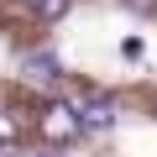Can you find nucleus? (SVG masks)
Segmentation results:
<instances>
[{
  "label": "nucleus",
  "mask_w": 157,
  "mask_h": 157,
  "mask_svg": "<svg viewBox=\"0 0 157 157\" xmlns=\"http://www.w3.org/2000/svg\"><path fill=\"white\" fill-rule=\"evenodd\" d=\"M42 136H47V141H73V136H84L78 105H47V110H42Z\"/></svg>",
  "instance_id": "obj_1"
},
{
  "label": "nucleus",
  "mask_w": 157,
  "mask_h": 157,
  "mask_svg": "<svg viewBox=\"0 0 157 157\" xmlns=\"http://www.w3.org/2000/svg\"><path fill=\"white\" fill-rule=\"evenodd\" d=\"M78 121H84V131H100V126L110 131V126H115V105H110V100H89L84 110H78Z\"/></svg>",
  "instance_id": "obj_2"
},
{
  "label": "nucleus",
  "mask_w": 157,
  "mask_h": 157,
  "mask_svg": "<svg viewBox=\"0 0 157 157\" xmlns=\"http://www.w3.org/2000/svg\"><path fill=\"white\" fill-rule=\"evenodd\" d=\"M21 73H26V78H37V84H52V78H58V63H52L47 52H37V58H26V63H21Z\"/></svg>",
  "instance_id": "obj_3"
},
{
  "label": "nucleus",
  "mask_w": 157,
  "mask_h": 157,
  "mask_svg": "<svg viewBox=\"0 0 157 157\" xmlns=\"http://www.w3.org/2000/svg\"><path fill=\"white\" fill-rule=\"evenodd\" d=\"M32 11L42 21H58V16H68V0H32Z\"/></svg>",
  "instance_id": "obj_4"
},
{
  "label": "nucleus",
  "mask_w": 157,
  "mask_h": 157,
  "mask_svg": "<svg viewBox=\"0 0 157 157\" xmlns=\"http://www.w3.org/2000/svg\"><path fill=\"white\" fill-rule=\"evenodd\" d=\"M16 131H21V121H16L11 110H0V147H11V141H16Z\"/></svg>",
  "instance_id": "obj_5"
},
{
  "label": "nucleus",
  "mask_w": 157,
  "mask_h": 157,
  "mask_svg": "<svg viewBox=\"0 0 157 157\" xmlns=\"http://www.w3.org/2000/svg\"><path fill=\"white\" fill-rule=\"evenodd\" d=\"M121 58H131V63H136V58H141V37H126V42H121Z\"/></svg>",
  "instance_id": "obj_6"
},
{
  "label": "nucleus",
  "mask_w": 157,
  "mask_h": 157,
  "mask_svg": "<svg viewBox=\"0 0 157 157\" xmlns=\"http://www.w3.org/2000/svg\"><path fill=\"white\" fill-rule=\"evenodd\" d=\"M131 11H157V0H126Z\"/></svg>",
  "instance_id": "obj_7"
},
{
  "label": "nucleus",
  "mask_w": 157,
  "mask_h": 157,
  "mask_svg": "<svg viewBox=\"0 0 157 157\" xmlns=\"http://www.w3.org/2000/svg\"><path fill=\"white\" fill-rule=\"evenodd\" d=\"M0 157H16V152H11V147H0Z\"/></svg>",
  "instance_id": "obj_8"
},
{
  "label": "nucleus",
  "mask_w": 157,
  "mask_h": 157,
  "mask_svg": "<svg viewBox=\"0 0 157 157\" xmlns=\"http://www.w3.org/2000/svg\"><path fill=\"white\" fill-rule=\"evenodd\" d=\"M42 157H63V152H42Z\"/></svg>",
  "instance_id": "obj_9"
}]
</instances>
